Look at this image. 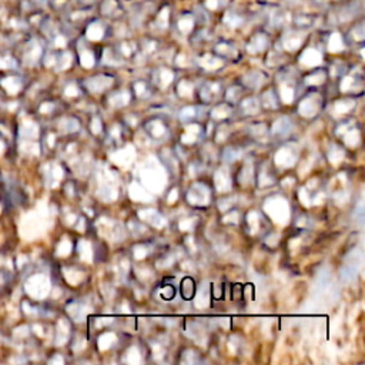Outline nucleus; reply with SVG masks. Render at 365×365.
<instances>
[{"label":"nucleus","mask_w":365,"mask_h":365,"mask_svg":"<svg viewBox=\"0 0 365 365\" xmlns=\"http://www.w3.org/2000/svg\"><path fill=\"white\" fill-rule=\"evenodd\" d=\"M195 292V284L191 278H184L181 282V295L184 299H191Z\"/></svg>","instance_id":"1"}]
</instances>
